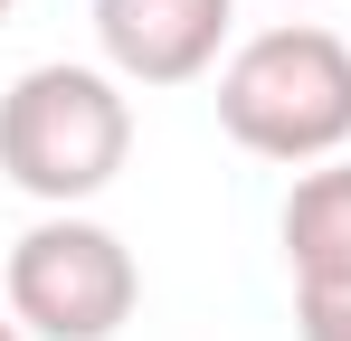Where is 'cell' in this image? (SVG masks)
<instances>
[{
    "label": "cell",
    "instance_id": "6da1fadb",
    "mask_svg": "<svg viewBox=\"0 0 351 341\" xmlns=\"http://www.w3.org/2000/svg\"><path fill=\"white\" fill-rule=\"evenodd\" d=\"M219 123L256 162H285V170L332 162L351 142V38H332L323 19L237 38L219 66Z\"/></svg>",
    "mask_w": 351,
    "mask_h": 341
},
{
    "label": "cell",
    "instance_id": "7a4b0ae2",
    "mask_svg": "<svg viewBox=\"0 0 351 341\" xmlns=\"http://www.w3.org/2000/svg\"><path fill=\"white\" fill-rule=\"evenodd\" d=\"M123 162H133V95L114 66L48 57L0 95V170L38 209H86L95 190H114Z\"/></svg>",
    "mask_w": 351,
    "mask_h": 341
},
{
    "label": "cell",
    "instance_id": "3957f363",
    "mask_svg": "<svg viewBox=\"0 0 351 341\" xmlns=\"http://www.w3.org/2000/svg\"><path fill=\"white\" fill-rule=\"evenodd\" d=\"M10 323L38 341H114L143 303V266L105 218L48 209L38 227H19L10 247Z\"/></svg>",
    "mask_w": 351,
    "mask_h": 341
},
{
    "label": "cell",
    "instance_id": "277c9868",
    "mask_svg": "<svg viewBox=\"0 0 351 341\" xmlns=\"http://www.w3.org/2000/svg\"><path fill=\"white\" fill-rule=\"evenodd\" d=\"M237 29V0H95V48L123 86H190L209 76Z\"/></svg>",
    "mask_w": 351,
    "mask_h": 341
},
{
    "label": "cell",
    "instance_id": "5b68a950",
    "mask_svg": "<svg viewBox=\"0 0 351 341\" xmlns=\"http://www.w3.org/2000/svg\"><path fill=\"white\" fill-rule=\"evenodd\" d=\"M276 237H285L294 284H332V275H351V162H313V170H304V180L285 190Z\"/></svg>",
    "mask_w": 351,
    "mask_h": 341
},
{
    "label": "cell",
    "instance_id": "8992f818",
    "mask_svg": "<svg viewBox=\"0 0 351 341\" xmlns=\"http://www.w3.org/2000/svg\"><path fill=\"white\" fill-rule=\"evenodd\" d=\"M294 341H351V275L294 284Z\"/></svg>",
    "mask_w": 351,
    "mask_h": 341
},
{
    "label": "cell",
    "instance_id": "52a82bcc",
    "mask_svg": "<svg viewBox=\"0 0 351 341\" xmlns=\"http://www.w3.org/2000/svg\"><path fill=\"white\" fill-rule=\"evenodd\" d=\"M0 341H29V332H19V323H10V313H0Z\"/></svg>",
    "mask_w": 351,
    "mask_h": 341
},
{
    "label": "cell",
    "instance_id": "ba28073f",
    "mask_svg": "<svg viewBox=\"0 0 351 341\" xmlns=\"http://www.w3.org/2000/svg\"><path fill=\"white\" fill-rule=\"evenodd\" d=\"M285 10H313V0H285Z\"/></svg>",
    "mask_w": 351,
    "mask_h": 341
},
{
    "label": "cell",
    "instance_id": "9c48e42d",
    "mask_svg": "<svg viewBox=\"0 0 351 341\" xmlns=\"http://www.w3.org/2000/svg\"><path fill=\"white\" fill-rule=\"evenodd\" d=\"M0 19H10V0H0Z\"/></svg>",
    "mask_w": 351,
    "mask_h": 341
}]
</instances>
